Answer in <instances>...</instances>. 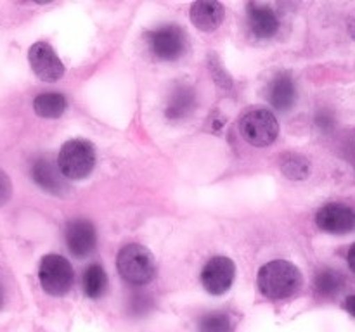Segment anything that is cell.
<instances>
[{"instance_id":"obj_20","label":"cell","mask_w":355,"mask_h":332,"mask_svg":"<svg viewBox=\"0 0 355 332\" xmlns=\"http://www.w3.org/2000/svg\"><path fill=\"white\" fill-rule=\"evenodd\" d=\"M198 329L200 332H232V324L229 315L222 311H211L201 317Z\"/></svg>"},{"instance_id":"obj_13","label":"cell","mask_w":355,"mask_h":332,"mask_svg":"<svg viewBox=\"0 0 355 332\" xmlns=\"http://www.w3.org/2000/svg\"><path fill=\"white\" fill-rule=\"evenodd\" d=\"M248 21L253 35L259 38H272L279 30V19H277L276 12L267 6L250 3Z\"/></svg>"},{"instance_id":"obj_5","label":"cell","mask_w":355,"mask_h":332,"mask_svg":"<svg viewBox=\"0 0 355 332\" xmlns=\"http://www.w3.org/2000/svg\"><path fill=\"white\" fill-rule=\"evenodd\" d=\"M42 289L51 296H64L73 286L75 272L71 263L59 255H47L42 258L38 268Z\"/></svg>"},{"instance_id":"obj_1","label":"cell","mask_w":355,"mask_h":332,"mask_svg":"<svg viewBox=\"0 0 355 332\" xmlns=\"http://www.w3.org/2000/svg\"><path fill=\"white\" fill-rule=\"evenodd\" d=\"M302 272L286 259H274L259 270V290L272 301L288 299L302 287Z\"/></svg>"},{"instance_id":"obj_12","label":"cell","mask_w":355,"mask_h":332,"mask_svg":"<svg viewBox=\"0 0 355 332\" xmlns=\"http://www.w3.org/2000/svg\"><path fill=\"white\" fill-rule=\"evenodd\" d=\"M196 106V93L193 86L186 83H179L168 93V99L165 104V114L170 120H180L191 114Z\"/></svg>"},{"instance_id":"obj_21","label":"cell","mask_w":355,"mask_h":332,"mask_svg":"<svg viewBox=\"0 0 355 332\" xmlns=\"http://www.w3.org/2000/svg\"><path fill=\"white\" fill-rule=\"evenodd\" d=\"M10 196H12V183L7 173L0 169V206H3L10 199Z\"/></svg>"},{"instance_id":"obj_19","label":"cell","mask_w":355,"mask_h":332,"mask_svg":"<svg viewBox=\"0 0 355 332\" xmlns=\"http://www.w3.org/2000/svg\"><path fill=\"white\" fill-rule=\"evenodd\" d=\"M281 169L291 180H304L309 175V161L304 156L286 154L281 161Z\"/></svg>"},{"instance_id":"obj_15","label":"cell","mask_w":355,"mask_h":332,"mask_svg":"<svg viewBox=\"0 0 355 332\" xmlns=\"http://www.w3.org/2000/svg\"><path fill=\"white\" fill-rule=\"evenodd\" d=\"M267 95H269V102L277 111L290 109L293 106L295 99H297V92H295V83L291 75L279 73V75L274 76V80L269 85V90H267Z\"/></svg>"},{"instance_id":"obj_7","label":"cell","mask_w":355,"mask_h":332,"mask_svg":"<svg viewBox=\"0 0 355 332\" xmlns=\"http://www.w3.org/2000/svg\"><path fill=\"white\" fill-rule=\"evenodd\" d=\"M236 266L232 259L225 256H215L205 265L201 272V282H203L205 290H208L214 296H220L231 289L234 282Z\"/></svg>"},{"instance_id":"obj_3","label":"cell","mask_w":355,"mask_h":332,"mask_svg":"<svg viewBox=\"0 0 355 332\" xmlns=\"http://www.w3.org/2000/svg\"><path fill=\"white\" fill-rule=\"evenodd\" d=\"M96 166V147L89 140L73 138L62 144L58 156V168L69 180H82L92 173Z\"/></svg>"},{"instance_id":"obj_25","label":"cell","mask_w":355,"mask_h":332,"mask_svg":"<svg viewBox=\"0 0 355 332\" xmlns=\"http://www.w3.org/2000/svg\"><path fill=\"white\" fill-rule=\"evenodd\" d=\"M350 33H352V37L355 38V16L352 17V21H350Z\"/></svg>"},{"instance_id":"obj_22","label":"cell","mask_w":355,"mask_h":332,"mask_svg":"<svg viewBox=\"0 0 355 332\" xmlns=\"http://www.w3.org/2000/svg\"><path fill=\"white\" fill-rule=\"evenodd\" d=\"M149 306H151V299H149L146 294H135L134 297H132L130 301V308L134 310L135 315L139 313H146V311L149 310Z\"/></svg>"},{"instance_id":"obj_14","label":"cell","mask_w":355,"mask_h":332,"mask_svg":"<svg viewBox=\"0 0 355 332\" xmlns=\"http://www.w3.org/2000/svg\"><path fill=\"white\" fill-rule=\"evenodd\" d=\"M31 175H33L35 183L47 192L58 194V196L64 194L66 183L62 182L61 172L49 159L38 158L31 166Z\"/></svg>"},{"instance_id":"obj_9","label":"cell","mask_w":355,"mask_h":332,"mask_svg":"<svg viewBox=\"0 0 355 332\" xmlns=\"http://www.w3.org/2000/svg\"><path fill=\"white\" fill-rule=\"evenodd\" d=\"M319 228L329 234H345L355 227V213L345 204H326L315 216Z\"/></svg>"},{"instance_id":"obj_26","label":"cell","mask_w":355,"mask_h":332,"mask_svg":"<svg viewBox=\"0 0 355 332\" xmlns=\"http://www.w3.org/2000/svg\"><path fill=\"white\" fill-rule=\"evenodd\" d=\"M0 306H2V287H0Z\"/></svg>"},{"instance_id":"obj_10","label":"cell","mask_w":355,"mask_h":332,"mask_svg":"<svg viewBox=\"0 0 355 332\" xmlns=\"http://www.w3.org/2000/svg\"><path fill=\"white\" fill-rule=\"evenodd\" d=\"M97 232L89 220H73L66 227V244L71 255L83 258L96 248Z\"/></svg>"},{"instance_id":"obj_2","label":"cell","mask_w":355,"mask_h":332,"mask_svg":"<svg viewBox=\"0 0 355 332\" xmlns=\"http://www.w3.org/2000/svg\"><path fill=\"white\" fill-rule=\"evenodd\" d=\"M118 273L134 286L149 284L156 275V261L153 252L142 244H128L118 252Z\"/></svg>"},{"instance_id":"obj_18","label":"cell","mask_w":355,"mask_h":332,"mask_svg":"<svg viewBox=\"0 0 355 332\" xmlns=\"http://www.w3.org/2000/svg\"><path fill=\"white\" fill-rule=\"evenodd\" d=\"M315 290L322 296H335L343 287L342 273L333 268H322L314 279Z\"/></svg>"},{"instance_id":"obj_11","label":"cell","mask_w":355,"mask_h":332,"mask_svg":"<svg viewBox=\"0 0 355 332\" xmlns=\"http://www.w3.org/2000/svg\"><path fill=\"white\" fill-rule=\"evenodd\" d=\"M191 21L201 31H214L222 24L225 17V9L215 0H198L191 6Z\"/></svg>"},{"instance_id":"obj_23","label":"cell","mask_w":355,"mask_h":332,"mask_svg":"<svg viewBox=\"0 0 355 332\" xmlns=\"http://www.w3.org/2000/svg\"><path fill=\"white\" fill-rule=\"evenodd\" d=\"M345 310L355 317V296H349L345 299Z\"/></svg>"},{"instance_id":"obj_24","label":"cell","mask_w":355,"mask_h":332,"mask_svg":"<svg viewBox=\"0 0 355 332\" xmlns=\"http://www.w3.org/2000/svg\"><path fill=\"white\" fill-rule=\"evenodd\" d=\"M349 265H350V268L355 272V244L349 249Z\"/></svg>"},{"instance_id":"obj_6","label":"cell","mask_w":355,"mask_h":332,"mask_svg":"<svg viewBox=\"0 0 355 332\" xmlns=\"http://www.w3.org/2000/svg\"><path fill=\"white\" fill-rule=\"evenodd\" d=\"M149 45L156 57L163 61H175L182 57L187 48L186 33L177 24H165L148 33Z\"/></svg>"},{"instance_id":"obj_16","label":"cell","mask_w":355,"mask_h":332,"mask_svg":"<svg viewBox=\"0 0 355 332\" xmlns=\"http://www.w3.org/2000/svg\"><path fill=\"white\" fill-rule=\"evenodd\" d=\"M33 109L42 118H59L66 111V99L62 93L45 92L35 97Z\"/></svg>"},{"instance_id":"obj_8","label":"cell","mask_w":355,"mask_h":332,"mask_svg":"<svg viewBox=\"0 0 355 332\" xmlns=\"http://www.w3.org/2000/svg\"><path fill=\"white\" fill-rule=\"evenodd\" d=\"M28 59L35 75L44 82H58L64 75V66L54 52V48L45 42H37L28 50Z\"/></svg>"},{"instance_id":"obj_17","label":"cell","mask_w":355,"mask_h":332,"mask_svg":"<svg viewBox=\"0 0 355 332\" xmlns=\"http://www.w3.org/2000/svg\"><path fill=\"white\" fill-rule=\"evenodd\" d=\"M107 289V275L104 268L97 263L90 265L83 273V290L89 297L97 299L103 296Z\"/></svg>"},{"instance_id":"obj_4","label":"cell","mask_w":355,"mask_h":332,"mask_svg":"<svg viewBox=\"0 0 355 332\" xmlns=\"http://www.w3.org/2000/svg\"><path fill=\"white\" fill-rule=\"evenodd\" d=\"M239 131L248 144L255 147H267L276 142L279 135V123L270 111L263 107H252L239 120Z\"/></svg>"}]
</instances>
